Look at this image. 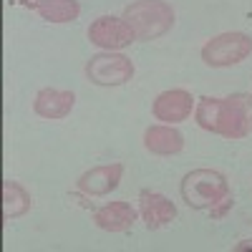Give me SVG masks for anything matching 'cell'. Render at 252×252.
Returning <instances> with one entry per match:
<instances>
[{
	"label": "cell",
	"instance_id": "1",
	"mask_svg": "<svg viewBox=\"0 0 252 252\" xmlns=\"http://www.w3.org/2000/svg\"><path fill=\"white\" fill-rule=\"evenodd\" d=\"M199 129L222 139H245L252 134V94H229L224 98L202 96L194 106Z\"/></svg>",
	"mask_w": 252,
	"mask_h": 252
},
{
	"label": "cell",
	"instance_id": "2",
	"mask_svg": "<svg viewBox=\"0 0 252 252\" xmlns=\"http://www.w3.org/2000/svg\"><path fill=\"white\" fill-rule=\"evenodd\" d=\"M179 194L189 209L197 212H212L217 204L232 197L229 182L217 169H192L179 182Z\"/></svg>",
	"mask_w": 252,
	"mask_h": 252
},
{
	"label": "cell",
	"instance_id": "3",
	"mask_svg": "<svg viewBox=\"0 0 252 252\" xmlns=\"http://www.w3.org/2000/svg\"><path fill=\"white\" fill-rule=\"evenodd\" d=\"M136 40H154L172 31L174 26V8L166 0H134L124 8L121 15Z\"/></svg>",
	"mask_w": 252,
	"mask_h": 252
},
{
	"label": "cell",
	"instance_id": "4",
	"mask_svg": "<svg viewBox=\"0 0 252 252\" xmlns=\"http://www.w3.org/2000/svg\"><path fill=\"white\" fill-rule=\"evenodd\" d=\"M252 56V35L242 31H227L212 35L202 46V61L209 68H229Z\"/></svg>",
	"mask_w": 252,
	"mask_h": 252
},
{
	"label": "cell",
	"instance_id": "5",
	"mask_svg": "<svg viewBox=\"0 0 252 252\" xmlns=\"http://www.w3.org/2000/svg\"><path fill=\"white\" fill-rule=\"evenodd\" d=\"M134 73H136L134 61L119 51H101L86 61V78L94 86H103V89L124 86V83L134 78Z\"/></svg>",
	"mask_w": 252,
	"mask_h": 252
},
{
	"label": "cell",
	"instance_id": "6",
	"mask_svg": "<svg viewBox=\"0 0 252 252\" xmlns=\"http://www.w3.org/2000/svg\"><path fill=\"white\" fill-rule=\"evenodd\" d=\"M86 35H89V40L94 46H98L103 51L129 48L136 40V35L129 28V23H126L124 18H116V15H98L94 23L89 26Z\"/></svg>",
	"mask_w": 252,
	"mask_h": 252
},
{
	"label": "cell",
	"instance_id": "7",
	"mask_svg": "<svg viewBox=\"0 0 252 252\" xmlns=\"http://www.w3.org/2000/svg\"><path fill=\"white\" fill-rule=\"evenodd\" d=\"M194 96L189 94L187 89H169V91H161L154 103H152V114L157 121L161 124H179V121H187L194 111Z\"/></svg>",
	"mask_w": 252,
	"mask_h": 252
},
{
	"label": "cell",
	"instance_id": "8",
	"mask_svg": "<svg viewBox=\"0 0 252 252\" xmlns=\"http://www.w3.org/2000/svg\"><path fill=\"white\" fill-rule=\"evenodd\" d=\"M121 177H124V164L121 161L98 164V166H91V169L83 172L78 177L76 187H78V192H83L86 197H106L121 184Z\"/></svg>",
	"mask_w": 252,
	"mask_h": 252
},
{
	"label": "cell",
	"instance_id": "9",
	"mask_svg": "<svg viewBox=\"0 0 252 252\" xmlns=\"http://www.w3.org/2000/svg\"><path fill=\"white\" fill-rule=\"evenodd\" d=\"M139 217L146 224V229H161L177 220V204L159 192H141Z\"/></svg>",
	"mask_w": 252,
	"mask_h": 252
},
{
	"label": "cell",
	"instance_id": "10",
	"mask_svg": "<svg viewBox=\"0 0 252 252\" xmlns=\"http://www.w3.org/2000/svg\"><path fill=\"white\" fill-rule=\"evenodd\" d=\"M76 106V94L68 89H40L33 98V111L40 119L58 121L66 119Z\"/></svg>",
	"mask_w": 252,
	"mask_h": 252
},
{
	"label": "cell",
	"instance_id": "11",
	"mask_svg": "<svg viewBox=\"0 0 252 252\" xmlns=\"http://www.w3.org/2000/svg\"><path fill=\"white\" fill-rule=\"evenodd\" d=\"M139 212L124 199H116V202H106L103 207H98L94 212V224L103 232H126L131 229L134 222H136Z\"/></svg>",
	"mask_w": 252,
	"mask_h": 252
},
{
	"label": "cell",
	"instance_id": "12",
	"mask_svg": "<svg viewBox=\"0 0 252 252\" xmlns=\"http://www.w3.org/2000/svg\"><path fill=\"white\" fill-rule=\"evenodd\" d=\"M144 149L154 157H174L184 149V136L172 124H152L144 131Z\"/></svg>",
	"mask_w": 252,
	"mask_h": 252
},
{
	"label": "cell",
	"instance_id": "13",
	"mask_svg": "<svg viewBox=\"0 0 252 252\" xmlns=\"http://www.w3.org/2000/svg\"><path fill=\"white\" fill-rule=\"evenodd\" d=\"M18 3L40 15L46 23H71L81 15L78 0H18Z\"/></svg>",
	"mask_w": 252,
	"mask_h": 252
},
{
	"label": "cell",
	"instance_id": "14",
	"mask_svg": "<svg viewBox=\"0 0 252 252\" xmlns=\"http://www.w3.org/2000/svg\"><path fill=\"white\" fill-rule=\"evenodd\" d=\"M31 207H33V197L28 194V189L15 179H5L3 182V217L18 220L28 215Z\"/></svg>",
	"mask_w": 252,
	"mask_h": 252
},
{
	"label": "cell",
	"instance_id": "15",
	"mask_svg": "<svg viewBox=\"0 0 252 252\" xmlns=\"http://www.w3.org/2000/svg\"><path fill=\"white\" fill-rule=\"evenodd\" d=\"M232 204H235V199L229 197V199H224L222 204H217V207H215V209H212V212H209V215H212V220H222V217L227 215V209H232Z\"/></svg>",
	"mask_w": 252,
	"mask_h": 252
},
{
	"label": "cell",
	"instance_id": "16",
	"mask_svg": "<svg viewBox=\"0 0 252 252\" xmlns=\"http://www.w3.org/2000/svg\"><path fill=\"white\" fill-rule=\"evenodd\" d=\"M237 250H252V240H245V242H240V245H237Z\"/></svg>",
	"mask_w": 252,
	"mask_h": 252
}]
</instances>
